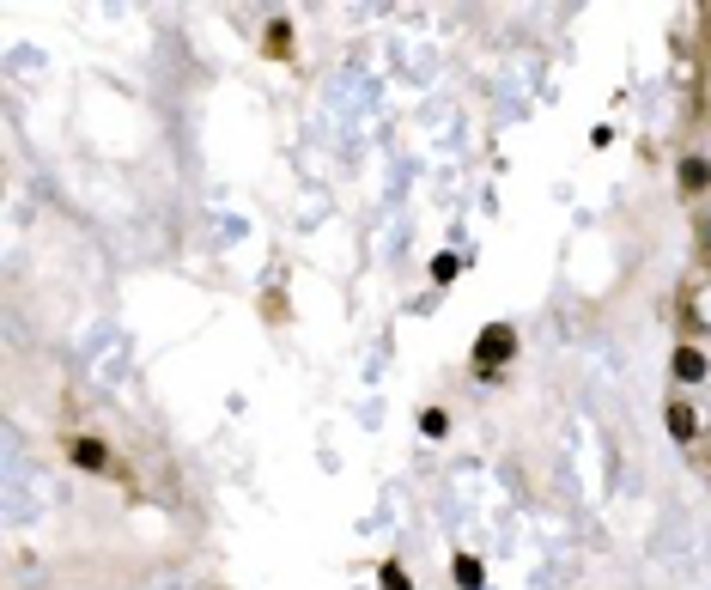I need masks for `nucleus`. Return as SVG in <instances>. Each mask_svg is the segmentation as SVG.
<instances>
[{
  "label": "nucleus",
  "instance_id": "1",
  "mask_svg": "<svg viewBox=\"0 0 711 590\" xmlns=\"http://www.w3.org/2000/svg\"><path fill=\"white\" fill-rule=\"evenodd\" d=\"M517 353V329L511 323H487L481 335H474V372H505Z\"/></svg>",
  "mask_w": 711,
  "mask_h": 590
},
{
  "label": "nucleus",
  "instance_id": "2",
  "mask_svg": "<svg viewBox=\"0 0 711 590\" xmlns=\"http://www.w3.org/2000/svg\"><path fill=\"white\" fill-rule=\"evenodd\" d=\"M67 463H73V469H92V475H104L116 457H110V445H104L98 432H73V438H67Z\"/></svg>",
  "mask_w": 711,
  "mask_h": 590
},
{
  "label": "nucleus",
  "instance_id": "3",
  "mask_svg": "<svg viewBox=\"0 0 711 590\" xmlns=\"http://www.w3.org/2000/svg\"><path fill=\"white\" fill-rule=\"evenodd\" d=\"M663 426H669V438H675V445H693V438H699V408H693L687 396H669V408H663Z\"/></svg>",
  "mask_w": 711,
  "mask_h": 590
},
{
  "label": "nucleus",
  "instance_id": "4",
  "mask_svg": "<svg viewBox=\"0 0 711 590\" xmlns=\"http://www.w3.org/2000/svg\"><path fill=\"white\" fill-rule=\"evenodd\" d=\"M705 372H711V359H705L699 347H675V353H669V378H675V384H705Z\"/></svg>",
  "mask_w": 711,
  "mask_h": 590
},
{
  "label": "nucleus",
  "instance_id": "5",
  "mask_svg": "<svg viewBox=\"0 0 711 590\" xmlns=\"http://www.w3.org/2000/svg\"><path fill=\"white\" fill-rule=\"evenodd\" d=\"M681 189H687V195L711 189V159H705V153H687V159H681Z\"/></svg>",
  "mask_w": 711,
  "mask_h": 590
},
{
  "label": "nucleus",
  "instance_id": "6",
  "mask_svg": "<svg viewBox=\"0 0 711 590\" xmlns=\"http://www.w3.org/2000/svg\"><path fill=\"white\" fill-rule=\"evenodd\" d=\"M450 578H456V590H481V584H487V566L474 560V554H456V560H450Z\"/></svg>",
  "mask_w": 711,
  "mask_h": 590
},
{
  "label": "nucleus",
  "instance_id": "7",
  "mask_svg": "<svg viewBox=\"0 0 711 590\" xmlns=\"http://www.w3.org/2000/svg\"><path fill=\"white\" fill-rule=\"evenodd\" d=\"M262 43H268L274 61H286V55H292V25H286V19H268V37H262Z\"/></svg>",
  "mask_w": 711,
  "mask_h": 590
},
{
  "label": "nucleus",
  "instance_id": "8",
  "mask_svg": "<svg viewBox=\"0 0 711 590\" xmlns=\"http://www.w3.org/2000/svg\"><path fill=\"white\" fill-rule=\"evenodd\" d=\"M462 274V256L456 250H444V256H432V286H450Z\"/></svg>",
  "mask_w": 711,
  "mask_h": 590
},
{
  "label": "nucleus",
  "instance_id": "9",
  "mask_svg": "<svg viewBox=\"0 0 711 590\" xmlns=\"http://www.w3.org/2000/svg\"><path fill=\"white\" fill-rule=\"evenodd\" d=\"M377 590H414V578L402 572V560H383V572H377Z\"/></svg>",
  "mask_w": 711,
  "mask_h": 590
},
{
  "label": "nucleus",
  "instance_id": "10",
  "mask_svg": "<svg viewBox=\"0 0 711 590\" xmlns=\"http://www.w3.org/2000/svg\"><path fill=\"white\" fill-rule=\"evenodd\" d=\"M420 432H426V438H444V432H450V414H444V408H420Z\"/></svg>",
  "mask_w": 711,
  "mask_h": 590
},
{
  "label": "nucleus",
  "instance_id": "11",
  "mask_svg": "<svg viewBox=\"0 0 711 590\" xmlns=\"http://www.w3.org/2000/svg\"><path fill=\"white\" fill-rule=\"evenodd\" d=\"M705 256H711V219H705Z\"/></svg>",
  "mask_w": 711,
  "mask_h": 590
}]
</instances>
